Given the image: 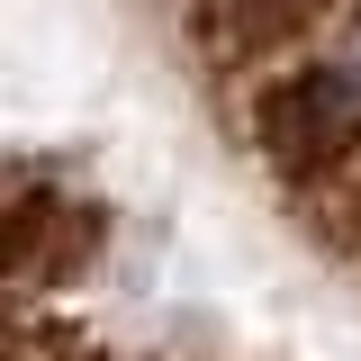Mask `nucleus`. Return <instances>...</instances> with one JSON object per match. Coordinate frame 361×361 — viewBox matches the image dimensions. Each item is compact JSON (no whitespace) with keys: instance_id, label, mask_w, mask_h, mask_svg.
Returning a JSON list of instances; mask_svg holds the SVG:
<instances>
[{"instance_id":"1","label":"nucleus","mask_w":361,"mask_h":361,"mask_svg":"<svg viewBox=\"0 0 361 361\" xmlns=\"http://www.w3.org/2000/svg\"><path fill=\"white\" fill-rule=\"evenodd\" d=\"M253 145H262L271 172H289V180L334 172V163L361 145V90H353V73H289L280 90H262Z\"/></svg>"},{"instance_id":"2","label":"nucleus","mask_w":361,"mask_h":361,"mask_svg":"<svg viewBox=\"0 0 361 361\" xmlns=\"http://www.w3.org/2000/svg\"><path fill=\"white\" fill-rule=\"evenodd\" d=\"M217 18H226V45L235 54H262V45L307 27V0H217Z\"/></svg>"}]
</instances>
